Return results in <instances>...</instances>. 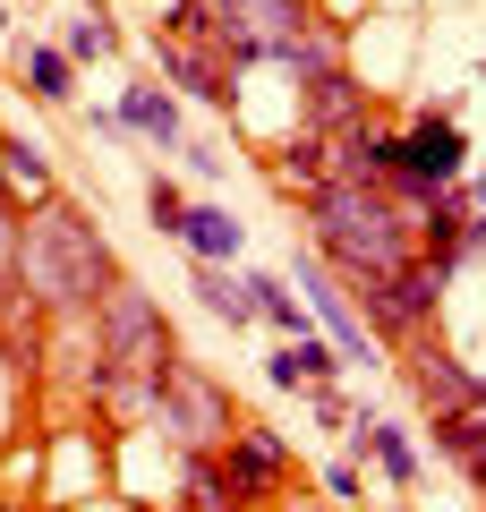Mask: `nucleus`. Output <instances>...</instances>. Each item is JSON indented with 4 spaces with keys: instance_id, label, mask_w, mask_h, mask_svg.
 <instances>
[{
    "instance_id": "25",
    "label": "nucleus",
    "mask_w": 486,
    "mask_h": 512,
    "mask_svg": "<svg viewBox=\"0 0 486 512\" xmlns=\"http://www.w3.org/2000/svg\"><path fill=\"white\" fill-rule=\"evenodd\" d=\"M0 291H18V214L0 205Z\"/></svg>"
},
{
    "instance_id": "24",
    "label": "nucleus",
    "mask_w": 486,
    "mask_h": 512,
    "mask_svg": "<svg viewBox=\"0 0 486 512\" xmlns=\"http://www.w3.org/2000/svg\"><path fill=\"white\" fill-rule=\"evenodd\" d=\"M145 214H154V231H162V239H180V222H188V197H180L171 180H154V188H145Z\"/></svg>"
},
{
    "instance_id": "17",
    "label": "nucleus",
    "mask_w": 486,
    "mask_h": 512,
    "mask_svg": "<svg viewBox=\"0 0 486 512\" xmlns=\"http://www.w3.org/2000/svg\"><path fill=\"white\" fill-rule=\"evenodd\" d=\"M435 453H452L469 470V461H486V393L478 402H461L452 419H435Z\"/></svg>"
},
{
    "instance_id": "29",
    "label": "nucleus",
    "mask_w": 486,
    "mask_h": 512,
    "mask_svg": "<svg viewBox=\"0 0 486 512\" xmlns=\"http://www.w3.org/2000/svg\"><path fill=\"white\" fill-rule=\"evenodd\" d=\"M282 512H324V504H282Z\"/></svg>"
},
{
    "instance_id": "14",
    "label": "nucleus",
    "mask_w": 486,
    "mask_h": 512,
    "mask_svg": "<svg viewBox=\"0 0 486 512\" xmlns=\"http://www.w3.org/2000/svg\"><path fill=\"white\" fill-rule=\"evenodd\" d=\"M18 69H26V94H35V103H69V94H77V60L52 52V43H26Z\"/></svg>"
},
{
    "instance_id": "6",
    "label": "nucleus",
    "mask_w": 486,
    "mask_h": 512,
    "mask_svg": "<svg viewBox=\"0 0 486 512\" xmlns=\"http://www.w3.org/2000/svg\"><path fill=\"white\" fill-rule=\"evenodd\" d=\"M359 120H367V86H359L350 69L299 77V128H307V137H350Z\"/></svg>"
},
{
    "instance_id": "10",
    "label": "nucleus",
    "mask_w": 486,
    "mask_h": 512,
    "mask_svg": "<svg viewBox=\"0 0 486 512\" xmlns=\"http://www.w3.org/2000/svg\"><path fill=\"white\" fill-rule=\"evenodd\" d=\"M43 197H60V180H52V163H43V146L0 137V205H9V214H26V205H43Z\"/></svg>"
},
{
    "instance_id": "3",
    "label": "nucleus",
    "mask_w": 486,
    "mask_h": 512,
    "mask_svg": "<svg viewBox=\"0 0 486 512\" xmlns=\"http://www.w3.org/2000/svg\"><path fill=\"white\" fill-rule=\"evenodd\" d=\"M86 316H94V350H103L120 376H145V384H154L162 367L180 359V350H171V325H162V308H154V291L128 282V274H111L103 291H94Z\"/></svg>"
},
{
    "instance_id": "15",
    "label": "nucleus",
    "mask_w": 486,
    "mask_h": 512,
    "mask_svg": "<svg viewBox=\"0 0 486 512\" xmlns=\"http://www.w3.org/2000/svg\"><path fill=\"white\" fill-rule=\"evenodd\" d=\"M180 239L197 248V265H231V256H239V222L222 214V205H188Z\"/></svg>"
},
{
    "instance_id": "8",
    "label": "nucleus",
    "mask_w": 486,
    "mask_h": 512,
    "mask_svg": "<svg viewBox=\"0 0 486 512\" xmlns=\"http://www.w3.org/2000/svg\"><path fill=\"white\" fill-rule=\"evenodd\" d=\"M401 376H410L418 410H435V419H452V410H461V402H478V393H486V376H469V367L452 359V350H435V342H418Z\"/></svg>"
},
{
    "instance_id": "20",
    "label": "nucleus",
    "mask_w": 486,
    "mask_h": 512,
    "mask_svg": "<svg viewBox=\"0 0 486 512\" xmlns=\"http://www.w3.org/2000/svg\"><path fill=\"white\" fill-rule=\"evenodd\" d=\"M188 512H239V495H231L214 453H188Z\"/></svg>"
},
{
    "instance_id": "1",
    "label": "nucleus",
    "mask_w": 486,
    "mask_h": 512,
    "mask_svg": "<svg viewBox=\"0 0 486 512\" xmlns=\"http://www.w3.org/2000/svg\"><path fill=\"white\" fill-rule=\"evenodd\" d=\"M111 274H120L111 239L94 231V214L77 197H43L18 214V299L35 316H86Z\"/></svg>"
},
{
    "instance_id": "9",
    "label": "nucleus",
    "mask_w": 486,
    "mask_h": 512,
    "mask_svg": "<svg viewBox=\"0 0 486 512\" xmlns=\"http://www.w3.org/2000/svg\"><path fill=\"white\" fill-rule=\"evenodd\" d=\"M393 146H401V171L427 180V188H452V180H461V163H469V137L452 120H435V111L410 128V137H393Z\"/></svg>"
},
{
    "instance_id": "26",
    "label": "nucleus",
    "mask_w": 486,
    "mask_h": 512,
    "mask_svg": "<svg viewBox=\"0 0 486 512\" xmlns=\"http://www.w3.org/2000/svg\"><path fill=\"white\" fill-rule=\"evenodd\" d=\"M324 495H333V504H359V470H350V461H333V470H324Z\"/></svg>"
},
{
    "instance_id": "22",
    "label": "nucleus",
    "mask_w": 486,
    "mask_h": 512,
    "mask_svg": "<svg viewBox=\"0 0 486 512\" xmlns=\"http://www.w3.org/2000/svg\"><path fill=\"white\" fill-rule=\"evenodd\" d=\"M162 35L171 43H214V9L205 0H162Z\"/></svg>"
},
{
    "instance_id": "28",
    "label": "nucleus",
    "mask_w": 486,
    "mask_h": 512,
    "mask_svg": "<svg viewBox=\"0 0 486 512\" xmlns=\"http://www.w3.org/2000/svg\"><path fill=\"white\" fill-rule=\"evenodd\" d=\"M469 478H478V495H486V461H469Z\"/></svg>"
},
{
    "instance_id": "18",
    "label": "nucleus",
    "mask_w": 486,
    "mask_h": 512,
    "mask_svg": "<svg viewBox=\"0 0 486 512\" xmlns=\"http://www.w3.org/2000/svg\"><path fill=\"white\" fill-rule=\"evenodd\" d=\"M128 128H145L154 146H180V103L171 94H154V86H128V111H120Z\"/></svg>"
},
{
    "instance_id": "7",
    "label": "nucleus",
    "mask_w": 486,
    "mask_h": 512,
    "mask_svg": "<svg viewBox=\"0 0 486 512\" xmlns=\"http://www.w3.org/2000/svg\"><path fill=\"white\" fill-rule=\"evenodd\" d=\"M154 52H162V77H171V86H188L197 103H214V111L239 103V69L214 52V43H171V35H154Z\"/></svg>"
},
{
    "instance_id": "19",
    "label": "nucleus",
    "mask_w": 486,
    "mask_h": 512,
    "mask_svg": "<svg viewBox=\"0 0 486 512\" xmlns=\"http://www.w3.org/2000/svg\"><path fill=\"white\" fill-rule=\"evenodd\" d=\"M273 180H282V188H299V197H307L316 180H333V171H324V137H307V128H299V137H290V146L273 154Z\"/></svg>"
},
{
    "instance_id": "16",
    "label": "nucleus",
    "mask_w": 486,
    "mask_h": 512,
    "mask_svg": "<svg viewBox=\"0 0 486 512\" xmlns=\"http://www.w3.org/2000/svg\"><path fill=\"white\" fill-rule=\"evenodd\" d=\"M188 291H197L214 316H231V325H248V316H256V291H248V274H231V265H197V282H188Z\"/></svg>"
},
{
    "instance_id": "4",
    "label": "nucleus",
    "mask_w": 486,
    "mask_h": 512,
    "mask_svg": "<svg viewBox=\"0 0 486 512\" xmlns=\"http://www.w3.org/2000/svg\"><path fill=\"white\" fill-rule=\"evenodd\" d=\"M145 419H154L162 436L180 444V453H214V444H222V436L239 427V402L222 393L214 376H205V367L171 359V367L154 376V410H145Z\"/></svg>"
},
{
    "instance_id": "2",
    "label": "nucleus",
    "mask_w": 486,
    "mask_h": 512,
    "mask_svg": "<svg viewBox=\"0 0 486 512\" xmlns=\"http://www.w3.org/2000/svg\"><path fill=\"white\" fill-rule=\"evenodd\" d=\"M307 231L350 282H384L418 256V214H401L376 180H350V171L307 188Z\"/></svg>"
},
{
    "instance_id": "27",
    "label": "nucleus",
    "mask_w": 486,
    "mask_h": 512,
    "mask_svg": "<svg viewBox=\"0 0 486 512\" xmlns=\"http://www.w3.org/2000/svg\"><path fill=\"white\" fill-rule=\"evenodd\" d=\"M461 205H486V180H469V188H461Z\"/></svg>"
},
{
    "instance_id": "23",
    "label": "nucleus",
    "mask_w": 486,
    "mask_h": 512,
    "mask_svg": "<svg viewBox=\"0 0 486 512\" xmlns=\"http://www.w3.org/2000/svg\"><path fill=\"white\" fill-rule=\"evenodd\" d=\"M103 52H120V26L94 18V9H86V18H69V60H103Z\"/></svg>"
},
{
    "instance_id": "11",
    "label": "nucleus",
    "mask_w": 486,
    "mask_h": 512,
    "mask_svg": "<svg viewBox=\"0 0 486 512\" xmlns=\"http://www.w3.org/2000/svg\"><path fill=\"white\" fill-rule=\"evenodd\" d=\"M265 376L282 384V393H307V384L342 376V350H324V342H307V333H290V342H282V350L265 359Z\"/></svg>"
},
{
    "instance_id": "5",
    "label": "nucleus",
    "mask_w": 486,
    "mask_h": 512,
    "mask_svg": "<svg viewBox=\"0 0 486 512\" xmlns=\"http://www.w3.org/2000/svg\"><path fill=\"white\" fill-rule=\"evenodd\" d=\"M214 461H222V478H231V495H273L290 478V444L273 436V427H256V419H239L231 436L214 444Z\"/></svg>"
},
{
    "instance_id": "13",
    "label": "nucleus",
    "mask_w": 486,
    "mask_h": 512,
    "mask_svg": "<svg viewBox=\"0 0 486 512\" xmlns=\"http://www.w3.org/2000/svg\"><path fill=\"white\" fill-rule=\"evenodd\" d=\"M299 282H307V299H316V316L333 325V342H342V359H367V325L350 316V299L324 282V265H299Z\"/></svg>"
},
{
    "instance_id": "21",
    "label": "nucleus",
    "mask_w": 486,
    "mask_h": 512,
    "mask_svg": "<svg viewBox=\"0 0 486 512\" xmlns=\"http://www.w3.org/2000/svg\"><path fill=\"white\" fill-rule=\"evenodd\" d=\"M359 436L376 444V461H384V478H393V487H410V478H418V453H410V436H401V427H376V419H367Z\"/></svg>"
},
{
    "instance_id": "12",
    "label": "nucleus",
    "mask_w": 486,
    "mask_h": 512,
    "mask_svg": "<svg viewBox=\"0 0 486 512\" xmlns=\"http://www.w3.org/2000/svg\"><path fill=\"white\" fill-rule=\"evenodd\" d=\"M282 69H290V77L342 69V26H333V18H316V9H307V18H299V35H290V52H282Z\"/></svg>"
}]
</instances>
